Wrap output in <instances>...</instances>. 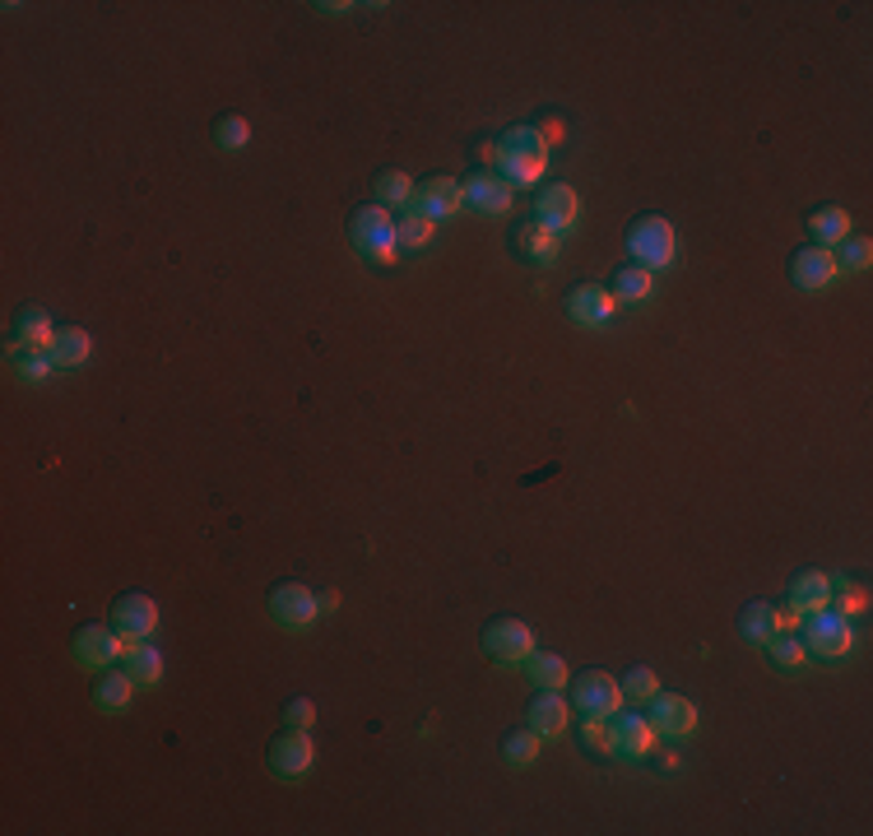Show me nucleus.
<instances>
[{"mask_svg":"<svg viewBox=\"0 0 873 836\" xmlns=\"http://www.w3.org/2000/svg\"><path fill=\"white\" fill-rule=\"evenodd\" d=\"M627 256L637 260V266H645V270H665L669 260H674V229H669V219H660V214H641L632 229H627Z\"/></svg>","mask_w":873,"mask_h":836,"instance_id":"7ed1b4c3","label":"nucleus"},{"mask_svg":"<svg viewBox=\"0 0 873 836\" xmlns=\"http://www.w3.org/2000/svg\"><path fill=\"white\" fill-rule=\"evenodd\" d=\"M247 139H251V121H247V116L229 112V116L214 121V145H219V149H242Z\"/></svg>","mask_w":873,"mask_h":836,"instance_id":"f704fd0d","label":"nucleus"},{"mask_svg":"<svg viewBox=\"0 0 873 836\" xmlns=\"http://www.w3.org/2000/svg\"><path fill=\"white\" fill-rule=\"evenodd\" d=\"M567 721H571V706L563 702V692L557 688H534L530 706H526V725L534 729V735L539 739H557L567 729Z\"/></svg>","mask_w":873,"mask_h":836,"instance_id":"2eb2a0df","label":"nucleus"},{"mask_svg":"<svg viewBox=\"0 0 873 836\" xmlns=\"http://www.w3.org/2000/svg\"><path fill=\"white\" fill-rule=\"evenodd\" d=\"M581 748H590L600 758H614V735H608L604 716H581Z\"/></svg>","mask_w":873,"mask_h":836,"instance_id":"e433bc0d","label":"nucleus"},{"mask_svg":"<svg viewBox=\"0 0 873 836\" xmlns=\"http://www.w3.org/2000/svg\"><path fill=\"white\" fill-rule=\"evenodd\" d=\"M836 274H841V270H836V256H832L827 247H799V251L790 256V284L804 288V293L827 288Z\"/></svg>","mask_w":873,"mask_h":836,"instance_id":"f3484780","label":"nucleus"},{"mask_svg":"<svg viewBox=\"0 0 873 836\" xmlns=\"http://www.w3.org/2000/svg\"><path fill=\"white\" fill-rule=\"evenodd\" d=\"M112 627L121 632V641H149L153 627H159V604L149 595H139V590H131V595H121L112 604Z\"/></svg>","mask_w":873,"mask_h":836,"instance_id":"9d476101","label":"nucleus"},{"mask_svg":"<svg viewBox=\"0 0 873 836\" xmlns=\"http://www.w3.org/2000/svg\"><path fill=\"white\" fill-rule=\"evenodd\" d=\"M571 706L581 711V716H614V711H623V684L614 674L604 669H586L581 678L571 684Z\"/></svg>","mask_w":873,"mask_h":836,"instance_id":"39448f33","label":"nucleus"},{"mask_svg":"<svg viewBox=\"0 0 873 836\" xmlns=\"http://www.w3.org/2000/svg\"><path fill=\"white\" fill-rule=\"evenodd\" d=\"M832 608L836 614H864L869 608V586L864 581H850V577H832Z\"/></svg>","mask_w":873,"mask_h":836,"instance_id":"7c9ffc66","label":"nucleus"},{"mask_svg":"<svg viewBox=\"0 0 873 836\" xmlns=\"http://www.w3.org/2000/svg\"><path fill=\"white\" fill-rule=\"evenodd\" d=\"M311 721H317V702H311V697H293V702L284 706V725L288 729H311Z\"/></svg>","mask_w":873,"mask_h":836,"instance_id":"ea45409f","label":"nucleus"},{"mask_svg":"<svg viewBox=\"0 0 873 836\" xmlns=\"http://www.w3.org/2000/svg\"><path fill=\"white\" fill-rule=\"evenodd\" d=\"M516 247L520 251H526L530 260H544V266H549V260L557 256V233L553 229H544V223H526V229H516Z\"/></svg>","mask_w":873,"mask_h":836,"instance_id":"bb28decb","label":"nucleus"},{"mask_svg":"<svg viewBox=\"0 0 873 836\" xmlns=\"http://www.w3.org/2000/svg\"><path fill=\"white\" fill-rule=\"evenodd\" d=\"M785 600H790V608H795L799 618L813 614V608H827L832 604V577H827V571H817V567L795 571L790 586H785Z\"/></svg>","mask_w":873,"mask_h":836,"instance_id":"a211bd4d","label":"nucleus"},{"mask_svg":"<svg viewBox=\"0 0 873 836\" xmlns=\"http://www.w3.org/2000/svg\"><path fill=\"white\" fill-rule=\"evenodd\" d=\"M539 743H544V739H539L530 725H526V729H512V735L502 739V758L512 762V766H530V762L539 758Z\"/></svg>","mask_w":873,"mask_h":836,"instance_id":"72a5a7b5","label":"nucleus"},{"mask_svg":"<svg viewBox=\"0 0 873 836\" xmlns=\"http://www.w3.org/2000/svg\"><path fill=\"white\" fill-rule=\"evenodd\" d=\"M311 758H317V748H311L307 729H288V725H284V735L270 743V772H274L279 780H298L307 766H311Z\"/></svg>","mask_w":873,"mask_h":836,"instance_id":"f8f14e48","label":"nucleus"},{"mask_svg":"<svg viewBox=\"0 0 873 836\" xmlns=\"http://www.w3.org/2000/svg\"><path fill=\"white\" fill-rule=\"evenodd\" d=\"M348 237H354L358 256H368L372 266H391L399 242H395V219L386 205H358L348 214Z\"/></svg>","mask_w":873,"mask_h":836,"instance_id":"f257e3e1","label":"nucleus"},{"mask_svg":"<svg viewBox=\"0 0 873 836\" xmlns=\"http://www.w3.org/2000/svg\"><path fill=\"white\" fill-rule=\"evenodd\" d=\"M409 209L414 214H423V219H451L460 209V182H451V177H423L414 186V196H409Z\"/></svg>","mask_w":873,"mask_h":836,"instance_id":"4468645a","label":"nucleus"},{"mask_svg":"<svg viewBox=\"0 0 873 836\" xmlns=\"http://www.w3.org/2000/svg\"><path fill=\"white\" fill-rule=\"evenodd\" d=\"M776 632H785L780 627V608L776 604H766V600H753L739 614V637L748 641V647H766Z\"/></svg>","mask_w":873,"mask_h":836,"instance_id":"aec40b11","label":"nucleus"},{"mask_svg":"<svg viewBox=\"0 0 873 836\" xmlns=\"http://www.w3.org/2000/svg\"><path fill=\"white\" fill-rule=\"evenodd\" d=\"M809 233H813V247H836V242H846L850 237V214L841 205H823V209H813L809 214Z\"/></svg>","mask_w":873,"mask_h":836,"instance_id":"4be33fe9","label":"nucleus"},{"mask_svg":"<svg viewBox=\"0 0 873 836\" xmlns=\"http://www.w3.org/2000/svg\"><path fill=\"white\" fill-rule=\"evenodd\" d=\"M799 641H804V651L817 655V660H841L850 655L854 647V627L846 614H836V608H813V614H804V632H799Z\"/></svg>","mask_w":873,"mask_h":836,"instance_id":"f03ea898","label":"nucleus"},{"mask_svg":"<svg viewBox=\"0 0 873 836\" xmlns=\"http://www.w3.org/2000/svg\"><path fill=\"white\" fill-rule=\"evenodd\" d=\"M502 153H526V159H549V135L534 131V126H512L502 139Z\"/></svg>","mask_w":873,"mask_h":836,"instance_id":"cd10ccee","label":"nucleus"},{"mask_svg":"<svg viewBox=\"0 0 873 836\" xmlns=\"http://www.w3.org/2000/svg\"><path fill=\"white\" fill-rule=\"evenodd\" d=\"M51 344H57V325L42 307H24L20 317H14V330H10V348L14 354H51Z\"/></svg>","mask_w":873,"mask_h":836,"instance_id":"dca6fc26","label":"nucleus"},{"mask_svg":"<svg viewBox=\"0 0 873 836\" xmlns=\"http://www.w3.org/2000/svg\"><path fill=\"white\" fill-rule=\"evenodd\" d=\"M563 311L576 325H604L618 311V298L604 284H571L563 298Z\"/></svg>","mask_w":873,"mask_h":836,"instance_id":"9b49d317","label":"nucleus"},{"mask_svg":"<svg viewBox=\"0 0 873 836\" xmlns=\"http://www.w3.org/2000/svg\"><path fill=\"white\" fill-rule=\"evenodd\" d=\"M131 692H135V678L126 669H102L98 684H94V706L102 711H126L131 706Z\"/></svg>","mask_w":873,"mask_h":836,"instance_id":"5701e85b","label":"nucleus"},{"mask_svg":"<svg viewBox=\"0 0 873 836\" xmlns=\"http://www.w3.org/2000/svg\"><path fill=\"white\" fill-rule=\"evenodd\" d=\"M660 692V678L651 665H637L623 674V697H632V702H651V697Z\"/></svg>","mask_w":873,"mask_h":836,"instance_id":"58836bf2","label":"nucleus"},{"mask_svg":"<svg viewBox=\"0 0 873 836\" xmlns=\"http://www.w3.org/2000/svg\"><path fill=\"white\" fill-rule=\"evenodd\" d=\"M651 288H655V274L645 270V266H637V260H623V266L614 270V298L618 303H641V298H651Z\"/></svg>","mask_w":873,"mask_h":836,"instance_id":"b1692460","label":"nucleus"},{"mask_svg":"<svg viewBox=\"0 0 873 836\" xmlns=\"http://www.w3.org/2000/svg\"><path fill=\"white\" fill-rule=\"evenodd\" d=\"M576 214H581V200H576V190L567 182H553L544 196H534V223H544V229H571Z\"/></svg>","mask_w":873,"mask_h":836,"instance_id":"6ab92c4d","label":"nucleus"},{"mask_svg":"<svg viewBox=\"0 0 873 836\" xmlns=\"http://www.w3.org/2000/svg\"><path fill=\"white\" fill-rule=\"evenodd\" d=\"M512 200H516V186L502 182L493 168H483L469 182H460V205H469L475 214H506Z\"/></svg>","mask_w":873,"mask_h":836,"instance_id":"1a4fd4ad","label":"nucleus"},{"mask_svg":"<svg viewBox=\"0 0 873 836\" xmlns=\"http://www.w3.org/2000/svg\"><path fill=\"white\" fill-rule=\"evenodd\" d=\"M372 196H377V205H409V196H414V182L405 177L399 168H386V172H377V182H372Z\"/></svg>","mask_w":873,"mask_h":836,"instance_id":"c756f323","label":"nucleus"},{"mask_svg":"<svg viewBox=\"0 0 873 836\" xmlns=\"http://www.w3.org/2000/svg\"><path fill=\"white\" fill-rule=\"evenodd\" d=\"M608 735H614V758H627V762H641L655 753V725L641 716V711H614L608 716Z\"/></svg>","mask_w":873,"mask_h":836,"instance_id":"6e6552de","label":"nucleus"},{"mask_svg":"<svg viewBox=\"0 0 873 836\" xmlns=\"http://www.w3.org/2000/svg\"><path fill=\"white\" fill-rule=\"evenodd\" d=\"M520 665H526V678L534 688H563L567 684V660L557 651H530Z\"/></svg>","mask_w":873,"mask_h":836,"instance_id":"393cba45","label":"nucleus"},{"mask_svg":"<svg viewBox=\"0 0 873 836\" xmlns=\"http://www.w3.org/2000/svg\"><path fill=\"white\" fill-rule=\"evenodd\" d=\"M479 163L483 168H497L502 163V145H497V139H479Z\"/></svg>","mask_w":873,"mask_h":836,"instance_id":"a19ab883","label":"nucleus"},{"mask_svg":"<svg viewBox=\"0 0 873 836\" xmlns=\"http://www.w3.org/2000/svg\"><path fill=\"white\" fill-rule=\"evenodd\" d=\"M121 669H126L139 688H153L163 678V655L149 647V641H126V651H121Z\"/></svg>","mask_w":873,"mask_h":836,"instance_id":"412c9836","label":"nucleus"},{"mask_svg":"<svg viewBox=\"0 0 873 836\" xmlns=\"http://www.w3.org/2000/svg\"><path fill=\"white\" fill-rule=\"evenodd\" d=\"M483 651H488V660H497V665H520V660L534 651L530 623H520V618H512V614L493 618V623L483 627Z\"/></svg>","mask_w":873,"mask_h":836,"instance_id":"423d86ee","label":"nucleus"},{"mask_svg":"<svg viewBox=\"0 0 873 836\" xmlns=\"http://www.w3.org/2000/svg\"><path fill=\"white\" fill-rule=\"evenodd\" d=\"M549 168V159H526V153H502V163L493 168L502 182H512V186H534L539 182V172Z\"/></svg>","mask_w":873,"mask_h":836,"instance_id":"c85d7f7f","label":"nucleus"},{"mask_svg":"<svg viewBox=\"0 0 873 836\" xmlns=\"http://www.w3.org/2000/svg\"><path fill=\"white\" fill-rule=\"evenodd\" d=\"M270 614H274V623L279 627H307V623H317V614H321V600L311 595V590L303 586V581H279L274 590H270Z\"/></svg>","mask_w":873,"mask_h":836,"instance_id":"0eeeda50","label":"nucleus"},{"mask_svg":"<svg viewBox=\"0 0 873 836\" xmlns=\"http://www.w3.org/2000/svg\"><path fill=\"white\" fill-rule=\"evenodd\" d=\"M645 721H651L655 735H665V739H688L697 729V706L688 702V697H678V692H655L651 697V716Z\"/></svg>","mask_w":873,"mask_h":836,"instance_id":"ddd939ff","label":"nucleus"},{"mask_svg":"<svg viewBox=\"0 0 873 836\" xmlns=\"http://www.w3.org/2000/svg\"><path fill=\"white\" fill-rule=\"evenodd\" d=\"M836 270H850V274H860V270H869V256H873V247H869V237H846V242H836Z\"/></svg>","mask_w":873,"mask_h":836,"instance_id":"c9c22d12","label":"nucleus"},{"mask_svg":"<svg viewBox=\"0 0 873 836\" xmlns=\"http://www.w3.org/2000/svg\"><path fill=\"white\" fill-rule=\"evenodd\" d=\"M89 348H94L89 330H84V325H65V330H57L51 358H57V368H79V362L89 358Z\"/></svg>","mask_w":873,"mask_h":836,"instance_id":"a878e982","label":"nucleus"},{"mask_svg":"<svg viewBox=\"0 0 873 836\" xmlns=\"http://www.w3.org/2000/svg\"><path fill=\"white\" fill-rule=\"evenodd\" d=\"M14 372H20V381H28V386H42V381L57 372V358L51 354H14Z\"/></svg>","mask_w":873,"mask_h":836,"instance_id":"4c0bfd02","label":"nucleus"},{"mask_svg":"<svg viewBox=\"0 0 873 836\" xmlns=\"http://www.w3.org/2000/svg\"><path fill=\"white\" fill-rule=\"evenodd\" d=\"M70 651H75V660H79L84 669L102 674V669H112L116 660H121L126 641H121V632H116L112 623H84L79 632H75V641H70Z\"/></svg>","mask_w":873,"mask_h":836,"instance_id":"20e7f679","label":"nucleus"},{"mask_svg":"<svg viewBox=\"0 0 873 836\" xmlns=\"http://www.w3.org/2000/svg\"><path fill=\"white\" fill-rule=\"evenodd\" d=\"M766 655H772V665H776V669H785V674H795V669L809 660L804 641H799L795 632H776L772 641H766Z\"/></svg>","mask_w":873,"mask_h":836,"instance_id":"2f4dec72","label":"nucleus"},{"mask_svg":"<svg viewBox=\"0 0 873 836\" xmlns=\"http://www.w3.org/2000/svg\"><path fill=\"white\" fill-rule=\"evenodd\" d=\"M432 233H436V223H432V219H423V214H414V209H409V214L395 223V242H399V247H405V251H423L428 242H432Z\"/></svg>","mask_w":873,"mask_h":836,"instance_id":"473e14b6","label":"nucleus"}]
</instances>
